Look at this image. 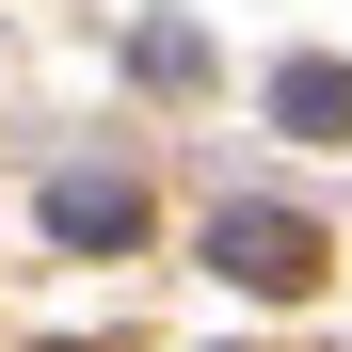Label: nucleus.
<instances>
[{"label":"nucleus","mask_w":352,"mask_h":352,"mask_svg":"<svg viewBox=\"0 0 352 352\" xmlns=\"http://www.w3.org/2000/svg\"><path fill=\"white\" fill-rule=\"evenodd\" d=\"M48 224H65V241H129L144 192H129V176H65V192H48Z\"/></svg>","instance_id":"3"},{"label":"nucleus","mask_w":352,"mask_h":352,"mask_svg":"<svg viewBox=\"0 0 352 352\" xmlns=\"http://www.w3.org/2000/svg\"><path fill=\"white\" fill-rule=\"evenodd\" d=\"M272 112H288L305 144H352V65H288V80H272Z\"/></svg>","instance_id":"2"},{"label":"nucleus","mask_w":352,"mask_h":352,"mask_svg":"<svg viewBox=\"0 0 352 352\" xmlns=\"http://www.w3.org/2000/svg\"><path fill=\"white\" fill-rule=\"evenodd\" d=\"M208 256L241 272V288H305V272H320V224H305V208H224Z\"/></svg>","instance_id":"1"}]
</instances>
